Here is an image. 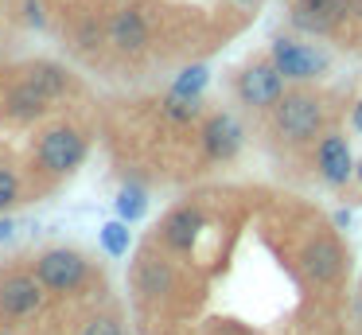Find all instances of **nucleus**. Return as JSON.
Masks as SVG:
<instances>
[{
  "label": "nucleus",
  "instance_id": "f257e3e1",
  "mask_svg": "<svg viewBox=\"0 0 362 335\" xmlns=\"http://www.w3.org/2000/svg\"><path fill=\"white\" fill-rule=\"evenodd\" d=\"M346 16H358V0H296L292 4V23L312 35L335 31Z\"/></svg>",
  "mask_w": 362,
  "mask_h": 335
},
{
  "label": "nucleus",
  "instance_id": "f03ea898",
  "mask_svg": "<svg viewBox=\"0 0 362 335\" xmlns=\"http://www.w3.org/2000/svg\"><path fill=\"white\" fill-rule=\"evenodd\" d=\"M320 121H323L320 101L308 98V93L281 98V106H276V125H281V132L292 137V140H308L315 129H320Z\"/></svg>",
  "mask_w": 362,
  "mask_h": 335
},
{
  "label": "nucleus",
  "instance_id": "7ed1b4c3",
  "mask_svg": "<svg viewBox=\"0 0 362 335\" xmlns=\"http://www.w3.org/2000/svg\"><path fill=\"white\" fill-rule=\"evenodd\" d=\"M86 156V140L74 129H51L40 137V164L51 171H71Z\"/></svg>",
  "mask_w": 362,
  "mask_h": 335
},
{
  "label": "nucleus",
  "instance_id": "20e7f679",
  "mask_svg": "<svg viewBox=\"0 0 362 335\" xmlns=\"http://www.w3.org/2000/svg\"><path fill=\"white\" fill-rule=\"evenodd\" d=\"M273 62L284 78H320L327 70V55L312 51L308 43H292V39H276Z\"/></svg>",
  "mask_w": 362,
  "mask_h": 335
},
{
  "label": "nucleus",
  "instance_id": "39448f33",
  "mask_svg": "<svg viewBox=\"0 0 362 335\" xmlns=\"http://www.w3.org/2000/svg\"><path fill=\"white\" fill-rule=\"evenodd\" d=\"M35 273H40L43 288L66 293V288L82 285V277H86V261H82V257L74 254V249H51V254H43V257H40Z\"/></svg>",
  "mask_w": 362,
  "mask_h": 335
},
{
  "label": "nucleus",
  "instance_id": "423d86ee",
  "mask_svg": "<svg viewBox=\"0 0 362 335\" xmlns=\"http://www.w3.org/2000/svg\"><path fill=\"white\" fill-rule=\"evenodd\" d=\"M281 70H276V62H257V67H250L242 74V82H238V93H242L250 106H273V101H281Z\"/></svg>",
  "mask_w": 362,
  "mask_h": 335
},
{
  "label": "nucleus",
  "instance_id": "0eeeda50",
  "mask_svg": "<svg viewBox=\"0 0 362 335\" xmlns=\"http://www.w3.org/2000/svg\"><path fill=\"white\" fill-rule=\"evenodd\" d=\"M304 273L312 280H320V285H331V280H339L343 277V249L335 246L331 238H320V242H312V246L304 249Z\"/></svg>",
  "mask_w": 362,
  "mask_h": 335
},
{
  "label": "nucleus",
  "instance_id": "6e6552de",
  "mask_svg": "<svg viewBox=\"0 0 362 335\" xmlns=\"http://www.w3.org/2000/svg\"><path fill=\"white\" fill-rule=\"evenodd\" d=\"M203 148L211 160H230V156L242 148V125L230 113H214L203 129Z\"/></svg>",
  "mask_w": 362,
  "mask_h": 335
},
{
  "label": "nucleus",
  "instance_id": "1a4fd4ad",
  "mask_svg": "<svg viewBox=\"0 0 362 335\" xmlns=\"http://www.w3.org/2000/svg\"><path fill=\"white\" fill-rule=\"evenodd\" d=\"M43 280H32V277H8L0 280V312L4 316H28V312L40 308L43 300Z\"/></svg>",
  "mask_w": 362,
  "mask_h": 335
},
{
  "label": "nucleus",
  "instance_id": "9d476101",
  "mask_svg": "<svg viewBox=\"0 0 362 335\" xmlns=\"http://www.w3.org/2000/svg\"><path fill=\"white\" fill-rule=\"evenodd\" d=\"M320 168L327 183H346L354 176V160H351V148H346L343 137H327L320 144Z\"/></svg>",
  "mask_w": 362,
  "mask_h": 335
},
{
  "label": "nucleus",
  "instance_id": "9b49d317",
  "mask_svg": "<svg viewBox=\"0 0 362 335\" xmlns=\"http://www.w3.org/2000/svg\"><path fill=\"white\" fill-rule=\"evenodd\" d=\"M199 230H203V215H199L195 207H180L164 218V238H168V246H175V249H191L199 238Z\"/></svg>",
  "mask_w": 362,
  "mask_h": 335
},
{
  "label": "nucleus",
  "instance_id": "f8f14e48",
  "mask_svg": "<svg viewBox=\"0 0 362 335\" xmlns=\"http://www.w3.org/2000/svg\"><path fill=\"white\" fill-rule=\"evenodd\" d=\"M110 35L121 51H141L144 39H148V28H144V16L141 12H117L110 23Z\"/></svg>",
  "mask_w": 362,
  "mask_h": 335
},
{
  "label": "nucleus",
  "instance_id": "ddd939ff",
  "mask_svg": "<svg viewBox=\"0 0 362 335\" xmlns=\"http://www.w3.org/2000/svg\"><path fill=\"white\" fill-rule=\"evenodd\" d=\"M24 82L32 86V90H40L47 101L55 98V93H63V90H66V74H63L59 67H51V62H40V67H32Z\"/></svg>",
  "mask_w": 362,
  "mask_h": 335
},
{
  "label": "nucleus",
  "instance_id": "4468645a",
  "mask_svg": "<svg viewBox=\"0 0 362 335\" xmlns=\"http://www.w3.org/2000/svg\"><path fill=\"white\" fill-rule=\"evenodd\" d=\"M43 106H47V98H43L40 90H32L28 82L8 98V113H12V117H20V121H32V117H40V113H43Z\"/></svg>",
  "mask_w": 362,
  "mask_h": 335
},
{
  "label": "nucleus",
  "instance_id": "2eb2a0df",
  "mask_svg": "<svg viewBox=\"0 0 362 335\" xmlns=\"http://www.w3.org/2000/svg\"><path fill=\"white\" fill-rule=\"evenodd\" d=\"M206 82H211V70L206 67H187L175 78L172 93H180V98H199V90H206Z\"/></svg>",
  "mask_w": 362,
  "mask_h": 335
},
{
  "label": "nucleus",
  "instance_id": "dca6fc26",
  "mask_svg": "<svg viewBox=\"0 0 362 335\" xmlns=\"http://www.w3.org/2000/svg\"><path fill=\"white\" fill-rule=\"evenodd\" d=\"M144 207H148V199H144L141 187H121L117 195V210L125 222H136V218H144Z\"/></svg>",
  "mask_w": 362,
  "mask_h": 335
},
{
  "label": "nucleus",
  "instance_id": "f3484780",
  "mask_svg": "<svg viewBox=\"0 0 362 335\" xmlns=\"http://www.w3.org/2000/svg\"><path fill=\"white\" fill-rule=\"evenodd\" d=\"M102 246L110 249L113 257H121L129 249V226H125V218L121 222H105L102 226Z\"/></svg>",
  "mask_w": 362,
  "mask_h": 335
},
{
  "label": "nucleus",
  "instance_id": "a211bd4d",
  "mask_svg": "<svg viewBox=\"0 0 362 335\" xmlns=\"http://www.w3.org/2000/svg\"><path fill=\"white\" fill-rule=\"evenodd\" d=\"M164 109H168V117H175V121H191V117L199 113V98H180V93H168Z\"/></svg>",
  "mask_w": 362,
  "mask_h": 335
},
{
  "label": "nucleus",
  "instance_id": "6ab92c4d",
  "mask_svg": "<svg viewBox=\"0 0 362 335\" xmlns=\"http://www.w3.org/2000/svg\"><path fill=\"white\" fill-rule=\"evenodd\" d=\"M141 277H144V293H168V269H164V265L148 261Z\"/></svg>",
  "mask_w": 362,
  "mask_h": 335
},
{
  "label": "nucleus",
  "instance_id": "aec40b11",
  "mask_svg": "<svg viewBox=\"0 0 362 335\" xmlns=\"http://www.w3.org/2000/svg\"><path fill=\"white\" fill-rule=\"evenodd\" d=\"M12 203H16V176L0 168V210L12 207Z\"/></svg>",
  "mask_w": 362,
  "mask_h": 335
},
{
  "label": "nucleus",
  "instance_id": "412c9836",
  "mask_svg": "<svg viewBox=\"0 0 362 335\" xmlns=\"http://www.w3.org/2000/svg\"><path fill=\"white\" fill-rule=\"evenodd\" d=\"M82 335H121V324L113 316H98V319H90V327Z\"/></svg>",
  "mask_w": 362,
  "mask_h": 335
},
{
  "label": "nucleus",
  "instance_id": "4be33fe9",
  "mask_svg": "<svg viewBox=\"0 0 362 335\" xmlns=\"http://www.w3.org/2000/svg\"><path fill=\"white\" fill-rule=\"evenodd\" d=\"M12 230H16V226H12V222H8V218H0V242L8 238V234H12Z\"/></svg>",
  "mask_w": 362,
  "mask_h": 335
},
{
  "label": "nucleus",
  "instance_id": "5701e85b",
  "mask_svg": "<svg viewBox=\"0 0 362 335\" xmlns=\"http://www.w3.org/2000/svg\"><path fill=\"white\" fill-rule=\"evenodd\" d=\"M354 129L362 132V101H358V106H354Z\"/></svg>",
  "mask_w": 362,
  "mask_h": 335
},
{
  "label": "nucleus",
  "instance_id": "b1692460",
  "mask_svg": "<svg viewBox=\"0 0 362 335\" xmlns=\"http://www.w3.org/2000/svg\"><path fill=\"white\" fill-rule=\"evenodd\" d=\"M234 4H257V0H234Z\"/></svg>",
  "mask_w": 362,
  "mask_h": 335
},
{
  "label": "nucleus",
  "instance_id": "393cba45",
  "mask_svg": "<svg viewBox=\"0 0 362 335\" xmlns=\"http://www.w3.org/2000/svg\"><path fill=\"white\" fill-rule=\"evenodd\" d=\"M354 171H358V179H362V164H354Z\"/></svg>",
  "mask_w": 362,
  "mask_h": 335
}]
</instances>
